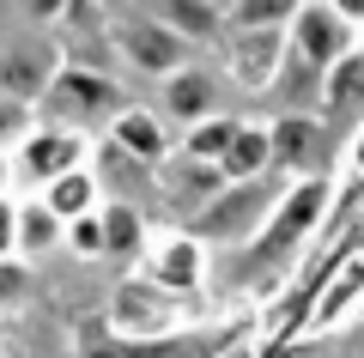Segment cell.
Instances as JSON below:
<instances>
[{"mask_svg": "<svg viewBox=\"0 0 364 358\" xmlns=\"http://www.w3.org/2000/svg\"><path fill=\"white\" fill-rule=\"evenodd\" d=\"M291 13H298L291 0H243V6L225 13V25H231V31H286Z\"/></svg>", "mask_w": 364, "mask_h": 358, "instance_id": "cell-21", "label": "cell"}, {"mask_svg": "<svg viewBox=\"0 0 364 358\" xmlns=\"http://www.w3.org/2000/svg\"><path fill=\"white\" fill-rule=\"evenodd\" d=\"M13 201L18 194H0V261H18L13 256Z\"/></svg>", "mask_w": 364, "mask_h": 358, "instance_id": "cell-26", "label": "cell"}, {"mask_svg": "<svg viewBox=\"0 0 364 358\" xmlns=\"http://www.w3.org/2000/svg\"><path fill=\"white\" fill-rule=\"evenodd\" d=\"M286 61V31H231V79L249 91H267Z\"/></svg>", "mask_w": 364, "mask_h": 358, "instance_id": "cell-9", "label": "cell"}, {"mask_svg": "<svg viewBox=\"0 0 364 358\" xmlns=\"http://www.w3.org/2000/svg\"><path fill=\"white\" fill-rule=\"evenodd\" d=\"M55 249H61V225H55V213L37 201V194L13 201V256L18 261H37V256H55Z\"/></svg>", "mask_w": 364, "mask_h": 358, "instance_id": "cell-14", "label": "cell"}, {"mask_svg": "<svg viewBox=\"0 0 364 358\" xmlns=\"http://www.w3.org/2000/svg\"><path fill=\"white\" fill-rule=\"evenodd\" d=\"M37 201L49 206V213H55V225L67 231L73 219H91V213H97V206H104V194H97V182H91V170L79 164V170H67V177H55L49 189L37 194Z\"/></svg>", "mask_w": 364, "mask_h": 358, "instance_id": "cell-15", "label": "cell"}, {"mask_svg": "<svg viewBox=\"0 0 364 358\" xmlns=\"http://www.w3.org/2000/svg\"><path fill=\"white\" fill-rule=\"evenodd\" d=\"M116 49L128 55L140 73H158V79H170L176 67H188V61H182L188 49H182L158 19H128V25H116Z\"/></svg>", "mask_w": 364, "mask_h": 358, "instance_id": "cell-7", "label": "cell"}, {"mask_svg": "<svg viewBox=\"0 0 364 358\" xmlns=\"http://www.w3.org/2000/svg\"><path fill=\"white\" fill-rule=\"evenodd\" d=\"M322 201H328V189H322V182H291V194H286V201H279V206H286V213H279V219H273V231H267V243L273 249H286L291 243V237H298V231H310L316 225V213H322Z\"/></svg>", "mask_w": 364, "mask_h": 358, "instance_id": "cell-18", "label": "cell"}, {"mask_svg": "<svg viewBox=\"0 0 364 358\" xmlns=\"http://www.w3.org/2000/svg\"><path fill=\"white\" fill-rule=\"evenodd\" d=\"M152 189L164 194V201L176 206V213H188V219H195L200 206H207L213 194L225 189V177H219V170H213V164H195V158H182V152H170L164 164L152 170Z\"/></svg>", "mask_w": 364, "mask_h": 358, "instance_id": "cell-6", "label": "cell"}, {"mask_svg": "<svg viewBox=\"0 0 364 358\" xmlns=\"http://www.w3.org/2000/svg\"><path fill=\"white\" fill-rule=\"evenodd\" d=\"M109 146H122V152L134 158V164L158 170L170 158V134L164 122H158V110H140V103H128V110L109 115Z\"/></svg>", "mask_w": 364, "mask_h": 358, "instance_id": "cell-10", "label": "cell"}, {"mask_svg": "<svg viewBox=\"0 0 364 358\" xmlns=\"http://www.w3.org/2000/svg\"><path fill=\"white\" fill-rule=\"evenodd\" d=\"M200 280H207V249H200L188 231L158 237V249L146 256V285L164 292V298H176V292H195Z\"/></svg>", "mask_w": 364, "mask_h": 358, "instance_id": "cell-5", "label": "cell"}, {"mask_svg": "<svg viewBox=\"0 0 364 358\" xmlns=\"http://www.w3.org/2000/svg\"><path fill=\"white\" fill-rule=\"evenodd\" d=\"M267 158L279 170H304V164H322L328 158V134H322V122H310L304 110H279V122L267 128Z\"/></svg>", "mask_w": 364, "mask_h": 358, "instance_id": "cell-8", "label": "cell"}, {"mask_svg": "<svg viewBox=\"0 0 364 358\" xmlns=\"http://www.w3.org/2000/svg\"><path fill=\"white\" fill-rule=\"evenodd\" d=\"M140 249H146V219H140V206H116V201H104V206H97V256L134 261Z\"/></svg>", "mask_w": 364, "mask_h": 358, "instance_id": "cell-16", "label": "cell"}, {"mask_svg": "<svg viewBox=\"0 0 364 358\" xmlns=\"http://www.w3.org/2000/svg\"><path fill=\"white\" fill-rule=\"evenodd\" d=\"M0 194H13V158L0 152Z\"/></svg>", "mask_w": 364, "mask_h": 358, "instance_id": "cell-27", "label": "cell"}, {"mask_svg": "<svg viewBox=\"0 0 364 358\" xmlns=\"http://www.w3.org/2000/svg\"><path fill=\"white\" fill-rule=\"evenodd\" d=\"M286 37H291V67L322 79L340 55H352V19L340 6H298Z\"/></svg>", "mask_w": 364, "mask_h": 358, "instance_id": "cell-3", "label": "cell"}, {"mask_svg": "<svg viewBox=\"0 0 364 358\" xmlns=\"http://www.w3.org/2000/svg\"><path fill=\"white\" fill-rule=\"evenodd\" d=\"M231 134H237L231 115H207V122H195V128L182 134V158H195V164H213V170H219V158H225V146H231Z\"/></svg>", "mask_w": 364, "mask_h": 358, "instance_id": "cell-20", "label": "cell"}, {"mask_svg": "<svg viewBox=\"0 0 364 358\" xmlns=\"http://www.w3.org/2000/svg\"><path fill=\"white\" fill-rule=\"evenodd\" d=\"M358 73H364L358 49H352V55H340V61L328 67V91H322L328 115H346V110H358Z\"/></svg>", "mask_w": 364, "mask_h": 358, "instance_id": "cell-22", "label": "cell"}, {"mask_svg": "<svg viewBox=\"0 0 364 358\" xmlns=\"http://www.w3.org/2000/svg\"><path fill=\"white\" fill-rule=\"evenodd\" d=\"M31 128H37V110L18 103V98H0V152H13Z\"/></svg>", "mask_w": 364, "mask_h": 358, "instance_id": "cell-23", "label": "cell"}, {"mask_svg": "<svg viewBox=\"0 0 364 358\" xmlns=\"http://www.w3.org/2000/svg\"><path fill=\"white\" fill-rule=\"evenodd\" d=\"M61 243L79 249V256H97V213H91V219H73V225L61 231Z\"/></svg>", "mask_w": 364, "mask_h": 358, "instance_id": "cell-25", "label": "cell"}, {"mask_svg": "<svg viewBox=\"0 0 364 358\" xmlns=\"http://www.w3.org/2000/svg\"><path fill=\"white\" fill-rule=\"evenodd\" d=\"M213 98H219V85H213L207 67H176V73L164 79V91H158L164 115H170V122H182V128L207 122V115H213Z\"/></svg>", "mask_w": 364, "mask_h": 358, "instance_id": "cell-12", "label": "cell"}, {"mask_svg": "<svg viewBox=\"0 0 364 358\" xmlns=\"http://www.w3.org/2000/svg\"><path fill=\"white\" fill-rule=\"evenodd\" d=\"M158 25H164L170 37L188 49L195 37H219L225 13H219V6H200V0H176V6H158Z\"/></svg>", "mask_w": 364, "mask_h": 358, "instance_id": "cell-19", "label": "cell"}, {"mask_svg": "<svg viewBox=\"0 0 364 358\" xmlns=\"http://www.w3.org/2000/svg\"><path fill=\"white\" fill-rule=\"evenodd\" d=\"M25 285H31V268H25V261H0V310H13L18 298H25Z\"/></svg>", "mask_w": 364, "mask_h": 358, "instance_id": "cell-24", "label": "cell"}, {"mask_svg": "<svg viewBox=\"0 0 364 358\" xmlns=\"http://www.w3.org/2000/svg\"><path fill=\"white\" fill-rule=\"evenodd\" d=\"M37 98H43L37 115H49L43 128H67V134H79V122L109 115V110L122 103L116 85H109V79H97V73H85V67H61V73H49V85H43Z\"/></svg>", "mask_w": 364, "mask_h": 358, "instance_id": "cell-2", "label": "cell"}, {"mask_svg": "<svg viewBox=\"0 0 364 358\" xmlns=\"http://www.w3.org/2000/svg\"><path fill=\"white\" fill-rule=\"evenodd\" d=\"M13 182H25V189H49L55 177H67V170H79L85 164V134H67V128H31L25 140L13 146Z\"/></svg>", "mask_w": 364, "mask_h": 358, "instance_id": "cell-4", "label": "cell"}, {"mask_svg": "<svg viewBox=\"0 0 364 358\" xmlns=\"http://www.w3.org/2000/svg\"><path fill=\"white\" fill-rule=\"evenodd\" d=\"M261 225H267V189H261V182H225V189L195 213L188 237H195L200 249L207 243H243Z\"/></svg>", "mask_w": 364, "mask_h": 358, "instance_id": "cell-1", "label": "cell"}, {"mask_svg": "<svg viewBox=\"0 0 364 358\" xmlns=\"http://www.w3.org/2000/svg\"><path fill=\"white\" fill-rule=\"evenodd\" d=\"M267 170H273V158H267V128L237 122L231 146H225V158H219V177H225V182H261Z\"/></svg>", "mask_w": 364, "mask_h": 358, "instance_id": "cell-17", "label": "cell"}, {"mask_svg": "<svg viewBox=\"0 0 364 358\" xmlns=\"http://www.w3.org/2000/svg\"><path fill=\"white\" fill-rule=\"evenodd\" d=\"M109 322L128 328V334H158V328L176 322V304H170L164 292H152L146 280H128V285L116 292V304H109Z\"/></svg>", "mask_w": 364, "mask_h": 358, "instance_id": "cell-13", "label": "cell"}, {"mask_svg": "<svg viewBox=\"0 0 364 358\" xmlns=\"http://www.w3.org/2000/svg\"><path fill=\"white\" fill-rule=\"evenodd\" d=\"M91 182H97V194H109V201L116 206H140L146 194H152V170L146 164H134L128 152H122V146H97V152H91Z\"/></svg>", "mask_w": 364, "mask_h": 358, "instance_id": "cell-11", "label": "cell"}]
</instances>
